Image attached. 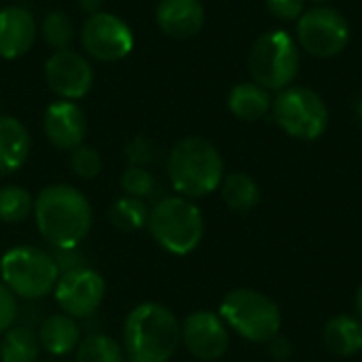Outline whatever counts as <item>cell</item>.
I'll list each match as a JSON object with an SVG mask.
<instances>
[{"label":"cell","instance_id":"obj_1","mask_svg":"<svg viewBox=\"0 0 362 362\" xmlns=\"http://www.w3.org/2000/svg\"><path fill=\"white\" fill-rule=\"evenodd\" d=\"M34 221L51 248H78L91 231L93 210L72 185H49L34 197Z\"/></svg>","mask_w":362,"mask_h":362},{"label":"cell","instance_id":"obj_2","mask_svg":"<svg viewBox=\"0 0 362 362\" xmlns=\"http://www.w3.org/2000/svg\"><path fill=\"white\" fill-rule=\"evenodd\" d=\"M121 346L129 362H170L182 346L180 320L170 308L144 301L125 316Z\"/></svg>","mask_w":362,"mask_h":362},{"label":"cell","instance_id":"obj_3","mask_svg":"<svg viewBox=\"0 0 362 362\" xmlns=\"http://www.w3.org/2000/svg\"><path fill=\"white\" fill-rule=\"evenodd\" d=\"M168 176L180 197L195 202L218 191L225 178V161L210 140L189 136L172 146Z\"/></svg>","mask_w":362,"mask_h":362},{"label":"cell","instance_id":"obj_4","mask_svg":"<svg viewBox=\"0 0 362 362\" xmlns=\"http://www.w3.org/2000/svg\"><path fill=\"white\" fill-rule=\"evenodd\" d=\"M146 229L159 248L174 257H187L202 244L206 223L199 206L193 199L170 195L151 208Z\"/></svg>","mask_w":362,"mask_h":362},{"label":"cell","instance_id":"obj_5","mask_svg":"<svg viewBox=\"0 0 362 362\" xmlns=\"http://www.w3.org/2000/svg\"><path fill=\"white\" fill-rule=\"evenodd\" d=\"M218 316L229 331L252 344H269L282 329L280 305L269 295L255 288L229 291L221 301Z\"/></svg>","mask_w":362,"mask_h":362},{"label":"cell","instance_id":"obj_6","mask_svg":"<svg viewBox=\"0 0 362 362\" xmlns=\"http://www.w3.org/2000/svg\"><path fill=\"white\" fill-rule=\"evenodd\" d=\"M0 280L23 301H40L53 295L59 280V269L51 252L21 244L8 248L0 259Z\"/></svg>","mask_w":362,"mask_h":362},{"label":"cell","instance_id":"obj_7","mask_svg":"<svg viewBox=\"0 0 362 362\" xmlns=\"http://www.w3.org/2000/svg\"><path fill=\"white\" fill-rule=\"evenodd\" d=\"M299 45L286 30H269L261 34L248 53L252 81L269 91L291 87L299 74Z\"/></svg>","mask_w":362,"mask_h":362},{"label":"cell","instance_id":"obj_8","mask_svg":"<svg viewBox=\"0 0 362 362\" xmlns=\"http://www.w3.org/2000/svg\"><path fill=\"white\" fill-rule=\"evenodd\" d=\"M272 115L286 136L301 142L318 140L327 132L331 119L322 95L301 85H291L278 91L272 102Z\"/></svg>","mask_w":362,"mask_h":362},{"label":"cell","instance_id":"obj_9","mask_svg":"<svg viewBox=\"0 0 362 362\" xmlns=\"http://www.w3.org/2000/svg\"><path fill=\"white\" fill-rule=\"evenodd\" d=\"M295 40L305 53L318 59H329L348 47L350 23L337 8L318 4L297 19Z\"/></svg>","mask_w":362,"mask_h":362},{"label":"cell","instance_id":"obj_10","mask_svg":"<svg viewBox=\"0 0 362 362\" xmlns=\"http://www.w3.org/2000/svg\"><path fill=\"white\" fill-rule=\"evenodd\" d=\"M104 297L106 282L91 267H78L62 274L53 291L57 308L76 320L93 316L104 303Z\"/></svg>","mask_w":362,"mask_h":362},{"label":"cell","instance_id":"obj_11","mask_svg":"<svg viewBox=\"0 0 362 362\" xmlns=\"http://www.w3.org/2000/svg\"><path fill=\"white\" fill-rule=\"evenodd\" d=\"M83 49L100 62H119L134 49L129 25L112 13H93L81 28Z\"/></svg>","mask_w":362,"mask_h":362},{"label":"cell","instance_id":"obj_12","mask_svg":"<svg viewBox=\"0 0 362 362\" xmlns=\"http://www.w3.org/2000/svg\"><path fill=\"white\" fill-rule=\"evenodd\" d=\"M180 344L197 361H218L227 354L231 346L229 327L216 312L210 310L191 312L180 322Z\"/></svg>","mask_w":362,"mask_h":362},{"label":"cell","instance_id":"obj_13","mask_svg":"<svg viewBox=\"0 0 362 362\" xmlns=\"http://www.w3.org/2000/svg\"><path fill=\"white\" fill-rule=\"evenodd\" d=\"M45 81L49 89L62 100H81L93 85V70L89 62L70 49L55 51L45 62Z\"/></svg>","mask_w":362,"mask_h":362},{"label":"cell","instance_id":"obj_14","mask_svg":"<svg viewBox=\"0 0 362 362\" xmlns=\"http://www.w3.org/2000/svg\"><path fill=\"white\" fill-rule=\"evenodd\" d=\"M42 132L47 140L59 151H74L83 144L87 134V119L78 104L57 100L47 106L42 117Z\"/></svg>","mask_w":362,"mask_h":362},{"label":"cell","instance_id":"obj_15","mask_svg":"<svg viewBox=\"0 0 362 362\" xmlns=\"http://www.w3.org/2000/svg\"><path fill=\"white\" fill-rule=\"evenodd\" d=\"M155 17L163 34L185 40L199 34L206 21V8L199 0H161Z\"/></svg>","mask_w":362,"mask_h":362},{"label":"cell","instance_id":"obj_16","mask_svg":"<svg viewBox=\"0 0 362 362\" xmlns=\"http://www.w3.org/2000/svg\"><path fill=\"white\" fill-rule=\"evenodd\" d=\"M36 40V21L21 6L0 8V57L17 59L30 51Z\"/></svg>","mask_w":362,"mask_h":362},{"label":"cell","instance_id":"obj_17","mask_svg":"<svg viewBox=\"0 0 362 362\" xmlns=\"http://www.w3.org/2000/svg\"><path fill=\"white\" fill-rule=\"evenodd\" d=\"M36 335H38L40 350L53 358H62V356L72 354L83 339L76 318H72L64 312L47 316L42 320V325L38 327Z\"/></svg>","mask_w":362,"mask_h":362},{"label":"cell","instance_id":"obj_18","mask_svg":"<svg viewBox=\"0 0 362 362\" xmlns=\"http://www.w3.org/2000/svg\"><path fill=\"white\" fill-rule=\"evenodd\" d=\"M32 140L25 125L13 117H0V176L17 172L30 157Z\"/></svg>","mask_w":362,"mask_h":362},{"label":"cell","instance_id":"obj_19","mask_svg":"<svg viewBox=\"0 0 362 362\" xmlns=\"http://www.w3.org/2000/svg\"><path fill=\"white\" fill-rule=\"evenodd\" d=\"M272 93L269 89L261 87L259 83H238L227 98V106L231 110V115L240 121L246 123H255L261 121L263 117H267V112H272Z\"/></svg>","mask_w":362,"mask_h":362},{"label":"cell","instance_id":"obj_20","mask_svg":"<svg viewBox=\"0 0 362 362\" xmlns=\"http://www.w3.org/2000/svg\"><path fill=\"white\" fill-rule=\"evenodd\" d=\"M325 346L337 356H356L362 352V320L352 314H337L322 329Z\"/></svg>","mask_w":362,"mask_h":362},{"label":"cell","instance_id":"obj_21","mask_svg":"<svg viewBox=\"0 0 362 362\" xmlns=\"http://www.w3.org/2000/svg\"><path fill=\"white\" fill-rule=\"evenodd\" d=\"M218 189H221V197H223L225 206L231 212L246 214V212L255 210L261 204V187H259V182L252 176L244 174V172L225 174Z\"/></svg>","mask_w":362,"mask_h":362},{"label":"cell","instance_id":"obj_22","mask_svg":"<svg viewBox=\"0 0 362 362\" xmlns=\"http://www.w3.org/2000/svg\"><path fill=\"white\" fill-rule=\"evenodd\" d=\"M40 344L32 327L13 325L0 335V362H38Z\"/></svg>","mask_w":362,"mask_h":362},{"label":"cell","instance_id":"obj_23","mask_svg":"<svg viewBox=\"0 0 362 362\" xmlns=\"http://www.w3.org/2000/svg\"><path fill=\"white\" fill-rule=\"evenodd\" d=\"M151 216V206L144 199H136L129 195H123L112 202L108 210V221L115 229L134 233L140 229H146Z\"/></svg>","mask_w":362,"mask_h":362},{"label":"cell","instance_id":"obj_24","mask_svg":"<svg viewBox=\"0 0 362 362\" xmlns=\"http://www.w3.org/2000/svg\"><path fill=\"white\" fill-rule=\"evenodd\" d=\"M123 346L106 333H89L74 350V362H123Z\"/></svg>","mask_w":362,"mask_h":362},{"label":"cell","instance_id":"obj_25","mask_svg":"<svg viewBox=\"0 0 362 362\" xmlns=\"http://www.w3.org/2000/svg\"><path fill=\"white\" fill-rule=\"evenodd\" d=\"M34 212V197L19 185L0 187V223L17 225Z\"/></svg>","mask_w":362,"mask_h":362},{"label":"cell","instance_id":"obj_26","mask_svg":"<svg viewBox=\"0 0 362 362\" xmlns=\"http://www.w3.org/2000/svg\"><path fill=\"white\" fill-rule=\"evenodd\" d=\"M40 34L45 38V42L49 47H53L55 51H64L70 47L72 38H74V28L72 21L68 19L66 13L62 11H51L47 13V17L42 19L40 25Z\"/></svg>","mask_w":362,"mask_h":362},{"label":"cell","instance_id":"obj_27","mask_svg":"<svg viewBox=\"0 0 362 362\" xmlns=\"http://www.w3.org/2000/svg\"><path fill=\"white\" fill-rule=\"evenodd\" d=\"M121 189L125 195L146 202V197H151L155 191V178L146 168L129 165L121 176Z\"/></svg>","mask_w":362,"mask_h":362},{"label":"cell","instance_id":"obj_28","mask_svg":"<svg viewBox=\"0 0 362 362\" xmlns=\"http://www.w3.org/2000/svg\"><path fill=\"white\" fill-rule=\"evenodd\" d=\"M102 165H104L102 155L93 146L81 144L70 155V168H72L74 176H78L81 180H93L95 176H100Z\"/></svg>","mask_w":362,"mask_h":362},{"label":"cell","instance_id":"obj_29","mask_svg":"<svg viewBox=\"0 0 362 362\" xmlns=\"http://www.w3.org/2000/svg\"><path fill=\"white\" fill-rule=\"evenodd\" d=\"M17 316H19L17 297L0 280V335L6 333L13 325H17Z\"/></svg>","mask_w":362,"mask_h":362},{"label":"cell","instance_id":"obj_30","mask_svg":"<svg viewBox=\"0 0 362 362\" xmlns=\"http://www.w3.org/2000/svg\"><path fill=\"white\" fill-rule=\"evenodd\" d=\"M265 4L280 21H297L305 13V0H265Z\"/></svg>","mask_w":362,"mask_h":362},{"label":"cell","instance_id":"obj_31","mask_svg":"<svg viewBox=\"0 0 362 362\" xmlns=\"http://www.w3.org/2000/svg\"><path fill=\"white\" fill-rule=\"evenodd\" d=\"M125 155H127V159H129V165L146 168V165L153 161V155H155V153H153V144H151L146 138L138 136V138H134V140L127 144Z\"/></svg>","mask_w":362,"mask_h":362},{"label":"cell","instance_id":"obj_32","mask_svg":"<svg viewBox=\"0 0 362 362\" xmlns=\"http://www.w3.org/2000/svg\"><path fill=\"white\" fill-rule=\"evenodd\" d=\"M267 346H269V354H272L274 361L286 362L293 356V344H291V339L284 337V335H276Z\"/></svg>","mask_w":362,"mask_h":362},{"label":"cell","instance_id":"obj_33","mask_svg":"<svg viewBox=\"0 0 362 362\" xmlns=\"http://www.w3.org/2000/svg\"><path fill=\"white\" fill-rule=\"evenodd\" d=\"M100 6H102V0H78V8L89 15L100 13Z\"/></svg>","mask_w":362,"mask_h":362},{"label":"cell","instance_id":"obj_34","mask_svg":"<svg viewBox=\"0 0 362 362\" xmlns=\"http://www.w3.org/2000/svg\"><path fill=\"white\" fill-rule=\"evenodd\" d=\"M354 308H356V316L362 320V284L356 291V297H354Z\"/></svg>","mask_w":362,"mask_h":362},{"label":"cell","instance_id":"obj_35","mask_svg":"<svg viewBox=\"0 0 362 362\" xmlns=\"http://www.w3.org/2000/svg\"><path fill=\"white\" fill-rule=\"evenodd\" d=\"M356 115H358V119H361V123H362V98H361V102H358V106H356Z\"/></svg>","mask_w":362,"mask_h":362},{"label":"cell","instance_id":"obj_36","mask_svg":"<svg viewBox=\"0 0 362 362\" xmlns=\"http://www.w3.org/2000/svg\"><path fill=\"white\" fill-rule=\"evenodd\" d=\"M314 4H325V2H329V0H312Z\"/></svg>","mask_w":362,"mask_h":362},{"label":"cell","instance_id":"obj_37","mask_svg":"<svg viewBox=\"0 0 362 362\" xmlns=\"http://www.w3.org/2000/svg\"><path fill=\"white\" fill-rule=\"evenodd\" d=\"M40 362V361H38ZM42 362H64V361H57V358H53V361H42Z\"/></svg>","mask_w":362,"mask_h":362}]
</instances>
